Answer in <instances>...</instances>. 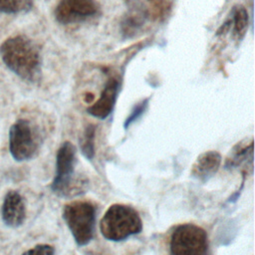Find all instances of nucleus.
Masks as SVG:
<instances>
[{"label":"nucleus","mask_w":255,"mask_h":255,"mask_svg":"<svg viewBox=\"0 0 255 255\" xmlns=\"http://www.w3.org/2000/svg\"><path fill=\"white\" fill-rule=\"evenodd\" d=\"M95 136H96V127L94 125H88L84 132L79 139L80 149L83 155L92 160L95 156Z\"/></svg>","instance_id":"nucleus-13"},{"label":"nucleus","mask_w":255,"mask_h":255,"mask_svg":"<svg viewBox=\"0 0 255 255\" xmlns=\"http://www.w3.org/2000/svg\"><path fill=\"white\" fill-rule=\"evenodd\" d=\"M5 66L22 80L36 83L42 76V55L38 45L24 35L9 37L0 46Z\"/></svg>","instance_id":"nucleus-1"},{"label":"nucleus","mask_w":255,"mask_h":255,"mask_svg":"<svg viewBox=\"0 0 255 255\" xmlns=\"http://www.w3.org/2000/svg\"><path fill=\"white\" fill-rule=\"evenodd\" d=\"M253 137L245 138L238 141L229 151L226 156L224 167L226 169H234L240 167L242 164H253Z\"/></svg>","instance_id":"nucleus-11"},{"label":"nucleus","mask_w":255,"mask_h":255,"mask_svg":"<svg viewBox=\"0 0 255 255\" xmlns=\"http://www.w3.org/2000/svg\"><path fill=\"white\" fill-rule=\"evenodd\" d=\"M148 101H149V98H145L142 101H140L139 103H137L136 105H134V107L130 111V114L127 117V119L124 123V128L126 129L128 128H129L139 118H141V116L145 113V111L147 110V107H148Z\"/></svg>","instance_id":"nucleus-16"},{"label":"nucleus","mask_w":255,"mask_h":255,"mask_svg":"<svg viewBox=\"0 0 255 255\" xmlns=\"http://www.w3.org/2000/svg\"><path fill=\"white\" fill-rule=\"evenodd\" d=\"M169 250L171 255H208L207 233L193 223L179 224L171 233Z\"/></svg>","instance_id":"nucleus-6"},{"label":"nucleus","mask_w":255,"mask_h":255,"mask_svg":"<svg viewBox=\"0 0 255 255\" xmlns=\"http://www.w3.org/2000/svg\"><path fill=\"white\" fill-rule=\"evenodd\" d=\"M221 161L222 157L218 151H204L196 157L191 166L190 174L197 181L205 183L218 171Z\"/></svg>","instance_id":"nucleus-10"},{"label":"nucleus","mask_w":255,"mask_h":255,"mask_svg":"<svg viewBox=\"0 0 255 255\" xmlns=\"http://www.w3.org/2000/svg\"><path fill=\"white\" fill-rule=\"evenodd\" d=\"M102 235L111 241H123L142 230L139 213L131 206L115 203L111 205L100 222Z\"/></svg>","instance_id":"nucleus-3"},{"label":"nucleus","mask_w":255,"mask_h":255,"mask_svg":"<svg viewBox=\"0 0 255 255\" xmlns=\"http://www.w3.org/2000/svg\"><path fill=\"white\" fill-rule=\"evenodd\" d=\"M249 16L246 8L242 5H236L231 9L228 19L220 26L223 33H227L232 29V36L235 40L241 41L248 29Z\"/></svg>","instance_id":"nucleus-12"},{"label":"nucleus","mask_w":255,"mask_h":255,"mask_svg":"<svg viewBox=\"0 0 255 255\" xmlns=\"http://www.w3.org/2000/svg\"><path fill=\"white\" fill-rule=\"evenodd\" d=\"M42 144L41 134L29 120H17L9 129V151L16 161L34 158Z\"/></svg>","instance_id":"nucleus-5"},{"label":"nucleus","mask_w":255,"mask_h":255,"mask_svg":"<svg viewBox=\"0 0 255 255\" xmlns=\"http://www.w3.org/2000/svg\"><path fill=\"white\" fill-rule=\"evenodd\" d=\"M77 147L71 141H64L57 151L56 171L51 183V190L56 195L71 198L88 190L89 179L77 173Z\"/></svg>","instance_id":"nucleus-2"},{"label":"nucleus","mask_w":255,"mask_h":255,"mask_svg":"<svg viewBox=\"0 0 255 255\" xmlns=\"http://www.w3.org/2000/svg\"><path fill=\"white\" fill-rule=\"evenodd\" d=\"M34 0H0V12L5 14H20L28 12L33 7Z\"/></svg>","instance_id":"nucleus-15"},{"label":"nucleus","mask_w":255,"mask_h":255,"mask_svg":"<svg viewBox=\"0 0 255 255\" xmlns=\"http://www.w3.org/2000/svg\"><path fill=\"white\" fill-rule=\"evenodd\" d=\"M27 216L26 203L17 190H9L3 199L1 207V218L3 223L10 228L21 226Z\"/></svg>","instance_id":"nucleus-8"},{"label":"nucleus","mask_w":255,"mask_h":255,"mask_svg":"<svg viewBox=\"0 0 255 255\" xmlns=\"http://www.w3.org/2000/svg\"><path fill=\"white\" fill-rule=\"evenodd\" d=\"M100 9L97 0H60L54 16L58 23L71 25L94 18L100 13Z\"/></svg>","instance_id":"nucleus-7"},{"label":"nucleus","mask_w":255,"mask_h":255,"mask_svg":"<svg viewBox=\"0 0 255 255\" xmlns=\"http://www.w3.org/2000/svg\"><path fill=\"white\" fill-rule=\"evenodd\" d=\"M145 20V15L141 11H131L124 20L122 28L123 32L126 34V36H131L134 35L139 28L143 25Z\"/></svg>","instance_id":"nucleus-14"},{"label":"nucleus","mask_w":255,"mask_h":255,"mask_svg":"<svg viewBox=\"0 0 255 255\" xmlns=\"http://www.w3.org/2000/svg\"><path fill=\"white\" fill-rule=\"evenodd\" d=\"M62 216L79 246L88 245L95 235L96 207L87 200H73L65 204Z\"/></svg>","instance_id":"nucleus-4"},{"label":"nucleus","mask_w":255,"mask_h":255,"mask_svg":"<svg viewBox=\"0 0 255 255\" xmlns=\"http://www.w3.org/2000/svg\"><path fill=\"white\" fill-rule=\"evenodd\" d=\"M22 255H55V248L49 244H37L23 252Z\"/></svg>","instance_id":"nucleus-17"},{"label":"nucleus","mask_w":255,"mask_h":255,"mask_svg":"<svg viewBox=\"0 0 255 255\" xmlns=\"http://www.w3.org/2000/svg\"><path fill=\"white\" fill-rule=\"evenodd\" d=\"M120 90V83L117 78H110L101 93L100 98L96 103L87 109V112L100 120L107 119L114 111L118 94Z\"/></svg>","instance_id":"nucleus-9"}]
</instances>
